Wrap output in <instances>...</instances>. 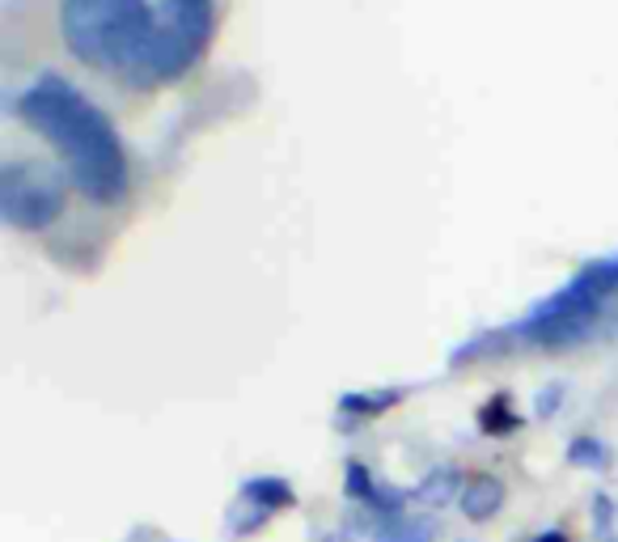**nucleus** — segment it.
<instances>
[{
    "instance_id": "f257e3e1",
    "label": "nucleus",
    "mask_w": 618,
    "mask_h": 542,
    "mask_svg": "<svg viewBox=\"0 0 618 542\" xmlns=\"http://www.w3.org/2000/svg\"><path fill=\"white\" fill-rule=\"evenodd\" d=\"M212 0H60V39L85 69L127 89H161L203 60Z\"/></svg>"
},
{
    "instance_id": "f03ea898",
    "label": "nucleus",
    "mask_w": 618,
    "mask_h": 542,
    "mask_svg": "<svg viewBox=\"0 0 618 542\" xmlns=\"http://www.w3.org/2000/svg\"><path fill=\"white\" fill-rule=\"evenodd\" d=\"M13 115L55 149V157L64 161L69 183L89 204L115 208L127 199L132 165H127L115 123L102 115V107H94L73 81L42 73L35 85H26L13 98Z\"/></svg>"
},
{
    "instance_id": "7ed1b4c3",
    "label": "nucleus",
    "mask_w": 618,
    "mask_h": 542,
    "mask_svg": "<svg viewBox=\"0 0 618 542\" xmlns=\"http://www.w3.org/2000/svg\"><path fill=\"white\" fill-rule=\"evenodd\" d=\"M69 204L64 174L47 161H4L0 170V217L22 233H47Z\"/></svg>"
},
{
    "instance_id": "20e7f679",
    "label": "nucleus",
    "mask_w": 618,
    "mask_h": 542,
    "mask_svg": "<svg viewBox=\"0 0 618 542\" xmlns=\"http://www.w3.org/2000/svg\"><path fill=\"white\" fill-rule=\"evenodd\" d=\"M504 504V483L496 475H474L462 492V513L470 521H492Z\"/></svg>"
},
{
    "instance_id": "39448f33",
    "label": "nucleus",
    "mask_w": 618,
    "mask_h": 542,
    "mask_svg": "<svg viewBox=\"0 0 618 542\" xmlns=\"http://www.w3.org/2000/svg\"><path fill=\"white\" fill-rule=\"evenodd\" d=\"M373 542H436V521L416 513H394L373 526Z\"/></svg>"
},
{
    "instance_id": "423d86ee",
    "label": "nucleus",
    "mask_w": 618,
    "mask_h": 542,
    "mask_svg": "<svg viewBox=\"0 0 618 542\" xmlns=\"http://www.w3.org/2000/svg\"><path fill=\"white\" fill-rule=\"evenodd\" d=\"M242 501L259 504V508L275 513V508H284V504H293V488H288L284 479H271V475H263V479H250V483L242 488Z\"/></svg>"
},
{
    "instance_id": "0eeeda50",
    "label": "nucleus",
    "mask_w": 618,
    "mask_h": 542,
    "mask_svg": "<svg viewBox=\"0 0 618 542\" xmlns=\"http://www.w3.org/2000/svg\"><path fill=\"white\" fill-rule=\"evenodd\" d=\"M458 483H462V475L445 466V470H432V475H428L424 483H420V492H416V496H420V501H424L428 508H441V504H449V501H454V492H458Z\"/></svg>"
},
{
    "instance_id": "6e6552de",
    "label": "nucleus",
    "mask_w": 618,
    "mask_h": 542,
    "mask_svg": "<svg viewBox=\"0 0 618 542\" xmlns=\"http://www.w3.org/2000/svg\"><path fill=\"white\" fill-rule=\"evenodd\" d=\"M403 398V390H378V394H344L339 407L348 416H382L386 407H394Z\"/></svg>"
},
{
    "instance_id": "1a4fd4ad",
    "label": "nucleus",
    "mask_w": 618,
    "mask_h": 542,
    "mask_svg": "<svg viewBox=\"0 0 618 542\" xmlns=\"http://www.w3.org/2000/svg\"><path fill=\"white\" fill-rule=\"evenodd\" d=\"M512 424H517V420H512V411H508V398H504V394L500 398H492V403L479 411V428H483V432H492V436L508 432Z\"/></svg>"
},
{
    "instance_id": "9d476101",
    "label": "nucleus",
    "mask_w": 618,
    "mask_h": 542,
    "mask_svg": "<svg viewBox=\"0 0 618 542\" xmlns=\"http://www.w3.org/2000/svg\"><path fill=\"white\" fill-rule=\"evenodd\" d=\"M568 458L577 466H602L606 463V445H602L597 436H580V441L568 445Z\"/></svg>"
},
{
    "instance_id": "9b49d317",
    "label": "nucleus",
    "mask_w": 618,
    "mask_h": 542,
    "mask_svg": "<svg viewBox=\"0 0 618 542\" xmlns=\"http://www.w3.org/2000/svg\"><path fill=\"white\" fill-rule=\"evenodd\" d=\"M373 488H378V483H373V475H369L360 463H348V496L369 501V496H373Z\"/></svg>"
},
{
    "instance_id": "f8f14e48",
    "label": "nucleus",
    "mask_w": 618,
    "mask_h": 542,
    "mask_svg": "<svg viewBox=\"0 0 618 542\" xmlns=\"http://www.w3.org/2000/svg\"><path fill=\"white\" fill-rule=\"evenodd\" d=\"M593 521H597V530H606L615 521V504L606 501V496H593Z\"/></svg>"
},
{
    "instance_id": "ddd939ff",
    "label": "nucleus",
    "mask_w": 618,
    "mask_h": 542,
    "mask_svg": "<svg viewBox=\"0 0 618 542\" xmlns=\"http://www.w3.org/2000/svg\"><path fill=\"white\" fill-rule=\"evenodd\" d=\"M559 398H564V390H559V386H546V390H542V394H539V416H555Z\"/></svg>"
},
{
    "instance_id": "4468645a",
    "label": "nucleus",
    "mask_w": 618,
    "mask_h": 542,
    "mask_svg": "<svg viewBox=\"0 0 618 542\" xmlns=\"http://www.w3.org/2000/svg\"><path fill=\"white\" fill-rule=\"evenodd\" d=\"M534 542H568V539H564L559 530H551V534H539V539H534Z\"/></svg>"
}]
</instances>
